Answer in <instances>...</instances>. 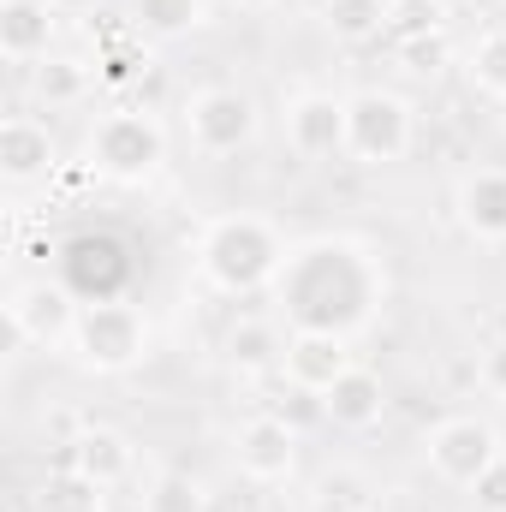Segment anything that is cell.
<instances>
[{"label": "cell", "instance_id": "cell-1", "mask_svg": "<svg viewBox=\"0 0 506 512\" xmlns=\"http://www.w3.org/2000/svg\"><path fill=\"white\" fill-rule=\"evenodd\" d=\"M274 298L292 316V334H352L376 316L381 268L352 239H310L286 251V268L274 274Z\"/></svg>", "mask_w": 506, "mask_h": 512}, {"label": "cell", "instance_id": "cell-26", "mask_svg": "<svg viewBox=\"0 0 506 512\" xmlns=\"http://www.w3.org/2000/svg\"><path fill=\"white\" fill-rule=\"evenodd\" d=\"M471 501H477V512H506V453L471 483Z\"/></svg>", "mask_w": 506, "mask_h": 512}, {"label": "cell", "instance_id": "cell-21", "mask_svg": "<svg viewBox=\"0 0 506 512\" xmlns=\"http://www.w3.org/2000/svg\"><path fill=\"white\" fill-rule=\"evenodd\" d=\"M441 24H447V0H387V36L393 42L441 36Z\"/></svg>", "mask_w": 506, "mask_h": 512}, {"label": "cell", "instance_id": "cell-31", "mask_svg": "<svg viewBox=\"0 0 506 512\" xmlns=\"http://www.w3.org/2000/svg\"><path fill=\"white\" fill-rule=\"evenodd\" d=\"M239 512H268V507H256V501H245V507H239Z\"/></svg>", "mask_w": 506, "mask_h": 512}, {"label": "cell", "instance_id": "cell-28", "mask_svg": "<svg viewBox=\"0 0 506 512\" xmlns=\"http://www.w3.org/2000/svg\"><path fill=\"white\" fill-rule=\"evenodd\" d=\"M483 382L495 387V393H506V346H495V352L483 358Z\"/></svg>", "mask_w": 506, "mask_h": 512}, {"label": "cell", "instance_id": "cell-10", "mask_svg": "<svg viewBox=\"0 0 506 512\" xmlns=\"http://www.w3.org/2000/svg\"><path fill=\"white\" fill-rule=\"evenodd\" d=\"M60 167V149H54V131L30 114H6L0 120V173L6 185H30V179H48Z\"/></svg>", "mask_w": 506, "mask_h": 512}, {"label": "cell", "instance_id": "cell-24", "mask_svg": "<svg viewBox=\"0 0 506 512\" xmlns=\"http://www.w3.org/2000/svg\"><path fill=\"white\" fill-rule=\"evenodd\" d=\"M84 66H72V60H42L36 66V96L48 102V108H66V102H78L84 96Z\"/></svg>", "mask_w": 506, "mask_h": 512}, {"label": "cell", "instance_id": "cell-20", "mask_svg": "<svg viewBox=\"0 0 506 512\" xmlns=\"http://www.w3.org/2000/svg\"><path fill=\"white\" fill-rule=\"evenodd\" d=\"M227 358H233V370H268V364L286 358V346H280L274 322H239L227 334Z\"/></svg>", "mask_w": 506, "mask_h": 512}, {"label": "cell", "instance_id": "cell-23", "mask_svg": "<svg viewBox=\"0 0 506 512\" xmlns=\"http://www.w3.org/2000/svg\"><path fill=\"white\" fill-rule=\"evenodd\" d=\"M465 72H471V84H477L483 96H506V30L477 36V48H471Z\"/></svg>", "mask_w": 506, "mask_h": 512}, {"label": "cell", "instance_id": "cell-18", "mask_svg": "<svg viewBox=\"0 0 506 512\" xmlns=\"http://www.w3.org/2000/svg\"><path fill=\"white\" fill-rule=\"evenodd\" d=\"M322 24L352 48L376 42V36H387V0H322Z\"/></svg>", "mask_w": 506, "mask_h": 512}, {"label": "cell", "instance_id": "cell-5", "mask_svg": "<svg viewBox=\"0 0 506 512\" xmlns=\"http://www.w3.org/2000/svg\"><path fill=\"white\" fill-rule=\"evenodd\" d=\"M411 149V102L393 90H364L346 102V155L358 167H393Z\"/></svg>", "mask_w": 506, "mask_h": 512}, {"label": "cell", "instance_id": "cell-22", "mask_svg": "<svg viewBox=\"0 0 506 512\" xmlns=\"http://www.w3.org/2000/svg\"><path fill=\"white\" fill-rule=\"evenodd\" d=\"M143 512H209V495L191 471H161L143 495Z\"/></svg>", "mask_w": 506, "mask_h": 512}, {"label": "cell", "instance_id": "cell-9", "mask_svg": "<svg viewBox=\"0 0 506 512\" xmlns=\"http://www.w3.org/2000/svg\"><path fill=\"white\" fill-rule=\"evenodd\" d=\"M233 453H239V471L251 483H286L298 471V429L280 411H262L233 435Z\"/></svg>", "mask_w": 506, "mask_h": 512}, {"label": "cell", "instance_id": "cell-30", "mask_svg": "<svg viewBox=\"0 0 506 512\" xmlns=\"http://www.w3.org/2000/svg\"><path fill=\"white\" fill-rule=\"evenodd\" d=\"M233 6H245V12H262V6H274V0H233Z\"/></svg>", "mask_w": 506, "mask_h": 512}, {"label": "cell", "instance_id": "cell-32", "mask_svg": "<svg viewBox=\"0 0 506 512\" xmlns=\"http://www.w3.org/2000/svg\"><path fill=\"white\" fill-rule=\"evenodd\" d=\"M340 512H376V507H340Z\"/></svg>", "mask_w": 506, "mask_h": 512}, {"label": "cell", "instance_id": "cell-8", "mask_svg": "<svg viewBox=\"0 0 506 512\" xmlns=\"http://www.w3.org/2000/svg\"><path fill=\"white\" fill-rule=\"evenodd\" d=\"M78 310H84V304H78V292H72L66 280H30V286H12V298H6V322H12V334L30 340V346L72 340Z\"/></svg>", "mask_w": 506, "mask_h": 512}, {"label": "cell", "instance_id": "cell-25", "mask_svg": "<svg viewBox=\"0 0 506 512\" xmlns=\"http://www.w3.org/2000/svg\"><path fill=\"white\" fill-rule=\"evenodd\" d=\"M399 60L411 72H441L447 66V36H417V42H399Z\"/></svg>", "mask_w": 506, "mask_h": 512}, {"label": "cell", "instance_id": "cell-16", "mask_svg": "<svg viewBox=\"0 0 506 512\" xmlns=\"http://www.w3.org/2000/svg\"><path fill=\"white\" fill-rule=\"evenodd\" d=\"M54 42V6L48 0H6L0 6V54L6 60H48Z\"/></svg>", "mask_w": 506, "mask_h": 512}, {"label": "cell", "instance_id": "cell-12", "mask_svg": "<svg viewBox=\"0 0 506 512\" xmlns=\"http://www.w3.org/2000/svg\"><path fill=\"white\" fill-rule=\"evenodd\" d=\"M280 364H286V382L292 387L328 393V387L352 370V346H346V334H292Z\"/></svg>", "mask_w": 506, "mask_h": 512}, {"label": "cell", "instance_id": "cell-7", "mask_svg": "<svg viewBox=\"0 0 506 512\" xmlns=\"http://www.w3.org/2000/svg\"><path fill=\"white\" fill-rule=\"evenodd\" d=\"M185 131L203 155H239L256 137V102L245 90H197L185 102Z\"/></svg>", "mask_w": 506, "mask_h": 512}, {"label": "cell", "instance_id": "cell-17", "mask_svg": "<svg viewBox=\"0 0 506 512\" xmlns=\"http://www.w3.org/2000/svg\"><path fill=\"white\" fill-rule=\"evenodd\" d=\"M36 512H108V483L84 477L78 465H54L36 489Z\"/></svg>", "mask_w": 506, "mask_h": 512}, {"label": "cell", "instance_id": "cell-29", "mask_svg": "<svg viewBox=\"0 0 506 512\" xmlns=\"http://www.w3.org/2000/svg\"><path fill=\"white\" fill-rule=\"evenodd\" d=\"M322 495H328V501H340V507H364V501H358V489H352V477H340V483L328 477V483H322Z\"/></svg>", "mask_w": 506, "mask_h": 512}, {"label": "cell", "instance_id": "cell-3", "mask_svg": "<svg viewBox=\"0 0 506 512\" xmlns=\"http://www.w3.org/2000/svg\"><path fill=\"white\" fill-rule=\"evenodd\" d=\"M72 352L96 376H126L131 364H143V352H149V322H143V310L126 304V298H90L78 310Z\"/></svg>", "mask_w": 506, "mask_h": 512}, {"label": "cell", "instance_id": "cell-19", "mask_svg": "<svg viewBox=\"0 0 506 512\" xmlns=\"http://www.w3.org/2000/svg\"><path fill=\"white\" fill-rule=\"evenodd\" d=\"M131 12H137V24L149 36L173 42V36H191L209 18V0H131Z\"/></svg>", "mask_w": 506, "mask_h": 512}, {"label": "cell", "instance_id": "cell-33", "mask_svg": "<svg viewBox=\"0 0 506 512\" xmlns=\"http://www.w3.org/2000/svg\"><path fill=\"white\" fill-rule=\"evenodd\" d=\"M6 512H24V507H18V501H12V507H6Z\"/></svg>", "mask_w": 506, "mask_h": 512}, {"label": "cell", "instance_id": "cell-15", "mask_svg": "<svg viewBox=\"0 0 506 512\" xmlns=\"http://www.w3.org/2000/svg\"><path fill=\"white\" fill-rule=\"evenodd\" d=\"M60 465H78L84 477H96V483H126L131 465H137V453H131V441L120 429H84V435H72L66 447H60Z\"/></svg>", "mask_w": 506, "mask_h": 512}, {"label": "cell", "instance_id": "cell-14", "mask_svg": "<svg viewBox=\"0 0 506 512\" xmlns=\"http://www.w3.org/2000/svg\"><path fill=\"white\" fill-rule=\"evenodd\" d=\"M322 405H328V423H334V429H352V435H364V429H376L381 411H387V387H381L376 370L352 364L340 382L322 393Z\"/></svg>", "mask_w": 506, "mask_h": 512}, {"label": "cell", "instance_id": "cell-2", "mask_svg": "<svg viewBox=\"0 0 506 512\" xmlns=\"http://www.w3.org/2000/svg\"><path fill=\"white\" fill-rule=\"evenodd\" d=\"M197 268L215 292L251 298L262 286H274V274L286 268V245L262 215H221L197 245Z\"/></svg>", "mask_w": 506, "mask_h": 512}, {"label": "cell", "instance_id": "cell-6", "mask_svg": "<svg viewBox=\"0 0 506 512\" xmlns=\"http://www.w3.org/2000/svg\"><path fill=\"white\" fill-rule=\"evenodd\" d=\"M495 459H501V435L483 417H447L429 429V471L453 489H471Z\"/></svg>", "mask_w": 506, "mask_h": 512}, {"label": "cell", "instance_id": "cell-4", "mask_svg": "<svg viewBox=\"0 0 506 512\" xmlns=\"http://www.w3.org/2000/svg\"><path fill=\"white\" fill-rule=\"evenodd\" d=\"M161 161H167V131H161L155 114H143V108L102 114L96 131H90V167L108 173V179H120V185L149 179Z\"/></svg>", "mask_w": 506, "mask_h": 512}, {"label": "cell", "instance_id": "cell-27", "mask_svg": "<svg viewBox=\"0 0 506 512\" xmlns=\"http://www.w3.org/2000/svg\"><path fill=\"white\" fill-rule=\"evenodd\" d=\"M280 417L298 429V423H328V405H322V393H310V387H292L286 399H280Z\"/></svg>", "mask_w": 506, "mask_h": 512}, {"label": "cell", "instance_id": "cell-11", "mask_svg": "<svg viewBox=\"0 0 506 512\" xmlns=\"http://www.w3.org/2000/svg\"><path fill=\"white\" fill-rule=\"evenodd\" d=\"M286 143H292L304 161L346 155V102H340V96H298V102L286 108Z\"/></svg>", "mask_w": 506, "mask_h": 512}, {"label": "cell", "instance_id": "cell-13", "mask_svg": "<svg viewBox=\"0 0 506 512\" xmlns=\"http://www.w3.org/2000/svg\"><path fill=\"white\" fill-rule=\"evenodd\" d=\"M459 221L471 239L506 245V167H477L459 185Z\"/></svg>", "mask_w": 506, "mask_h": 512}]
</instances>
